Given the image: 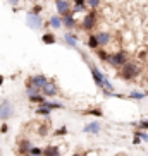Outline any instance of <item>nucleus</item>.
Instances as JSON below:
<instances>
[{
	"label": "nucleus",
	"instance_id": "31",
	"mask_svg": "<svg viewBox=\"0 0 148 156\" xmlns=\"http://www.w3.org/2000/svg\"><path fill=\"white\" fill-rule=\"evenodd\" d=\"M65 134H67V125H62V127H59L57 130H54V136H55V137H62Z\"/></svg>",
	"mask_w": 148,
	"mask_h": 156
},
{
	"label": "nucleus",
	"instance_id": "2",
	"mask_svg": "<svg viewBox=\"0 0 148 156\" xmlns=\"http://www.w3.org/2000/svg\"><path fill=\"white\" fill-rule=\"evenodd\" d=\"M139 72H141V65H139V62L129 60V62L119 70V77L124 79V81H133L134 77H138L139 76Z\"/></svg>",
	"mask_w": 148,
	"mask_h": 156
},
{
	"label": "nucleus",
	"instance_id": "7",
	"mask_svg": "<svg viewBox=\"0 0 148 156\" xmlns=\"http://www.w3.org/2000/svg\"><path fill=\"white\" fill-rule=\"evenodd\" d=\"M26 26L33 31H38V29L43 28V19L42 16H33L29 12H26Z\"/></svg>",
	"mask_w": 148,
	"mask_h": 156
},
{
	"label": "nucleus",
	"instance_id": "5",
	"mask_svg": "<svg viewBox=\"0 0 148 156\" xmlns=\"http://www.w3.org/2000/svg\"><path fill=\"white\" fill-rule=\"evenodd\" d=\"M12 115H14V103L5 98V100H2V103H0V120H2V122H7Z\"/></svg>",
	"mask_w": 148,
	"mask_h": 156
},
{
	"label": "nucleus",
	"instance_id": "17",
	"mask_svg": "<svg viewBox=\"0 0 148 156\" xmlns=\"http://www.w3.org/2000/svg\"><path fill=\"white\" fill-rule=\"evenodd\" d=\"M48 24H50L52 29H60V28H62V17H60L59 14L52 16V17L48 19Z\"/></svg>",
	"mask_w": 148,
	"mask_h": 156
},
{
	"label": "nucleus",
	"instance_id": "12",
	"mask_svg": "<svg viewBox=\"0 0 148 156\" xmlns=\"http://www.w3.org/2000/svg\"><path fill=\"white\" fill-rule=\"evenodd\" d=\"M62 28H65L67 31H72V29H76V28H78V21H76V17H74L72 14L62 17Z\"/></svg>",
	"mask_w": 148,
	"mask_h": 156
},
{
	"label": "nucleus",
	"instance_id": "10",
	"mask_svg": "<svg viewBox=\"0 0 148 156\" xmlns=\"http://www.w3.org/2000/svg\"><path fill=\"white\" fill-rule=\"evenodd\" d=\"M42 94H43L45 98H54V96H57V94H59V87H57L55 81H48V84H46V86L42 89Z\"/></svg>",
	"mask_w": 148,
	"mask_h": 156
},
{
	"label": "nucleus",
	"instance_id": "30",
	"mask_svg": "<svg viewBox=\"0 0 148 156\" xmlns=\"http://www.w3.org/2000/svg\"><path fill=\"white\" fill-rule=\"evenodd\" d=\"M100 2H102V0H86V5H88L90 10H97Z\"/></svg>",
	"mask_w": 148,
	"mask_h": 156
},
{
	"label": "nucleus",
	"instance_id": "1",
	"mask_svg": "<svg viewBox=\"0 0 148 156\" xmlns=\"http://www.w3.org/2000/svg\"><path fill=\"white\" fill-rule=\"evenodd\" d=\"M79 53H81V55H83V58L86 60V65L90 67V72H91V77H93V81H95V84H97V87H100V89H102L105 96H114V86L110 84L109 77H105V74L98 69L95 64H91L81 50H79Z\"/></svg>",
	"mask_w": 148,
	"mask_h": 156
},
{
	"label": "nucleus",
	"instance_id": "36",
	"mask_svg": "<svg viewBox=\"0 0 148 156\" xmlns=\"http://www.w3.org/2000/svg\"><path fill=\"white\" fill-rule=\"evenodd\" d=\"M74 2V5H84L86 4V0H72Z\"/></svg>",
	"mask_w": 148,
	"mask_h": 156
},
{
	"label": "nucleus",
	"instance_id": "35",
	"mask_svg": "<svg viewBox=\"0 0 148 156\" xmlns=\"http://www.w3.org/2000/svg\"><path fill=\"white\" fill-rule=\"evenodd\" d=\"M141 142H143V141H141V139H139V137H136V136H134V137H133V144H134V146H139Z\"/></svg>",
	"mask_w": 148,
	"mask_h": 156
},
{
	"label": "nucleus",
	"instance_id": "26",
	"mask_svg": "<svg viewBox=\"0 0 148 156\" xmlns=\"http://www.w3.org/2000/svg\"><path fill=\"white\" fill-rule=\"evenodd\" d=\"M36 134L40 136V137H46V136H48V125H46V124H42L40 127L36 129Z\"/></svg>",
	"mask_w": 148,
	"mask_h": 156
},
{
	"label": "nucleus",
	"instance_id": "22",
	"mask_svg": "<svg viewBox=\"0 0 148 156\" xmlns=\"http://www.w3.org/2000/svg\"><path fill=\"white\" fill-rule=\"evenodd\" d=\"M35 113H36L38 117H48V115L52 113V110H48L46 106H36V110H35Z\"/></svg>",
	"mask_w": 148,
	"mask_h": 156
},
{
	"label": "nucleus",
	"instance_id": "16",
	"mask_svg": "<svg viewBox=\"0 0 148 156\" xmlns=\"http://www.w3.org/2000/svg\"><path fill=\"white\" fill-rule=\"evenodd\" d=\"M86 45L90 46V50L97 51L98 48H100V43H98V40H97V34L90 33V34H88V41H86Z\"/></svg>",
	"mask_w": 148,
	"mask_h": 156
},
{
	"label": "nucleus",
	"instance_id": "3",
	"mask_svg": "<svg viewBox=\"0 0 148 156\" xmlns=\"http://www.w3.org/2000/svg\"><path fill=\"white\" fill-rule=\"evenodd\" d=\"M128 62H129V57H128L126 50L112 51V53H109V60H107V64L110 67H116V69H122Z\"/></svg>",
	"mask_w": 148,
	"mask_h": 156
},
{
	"label": "nucleus",
	"instance_id": "14",
	"mask_svg": "<svg viewBox=\"0 0 148 156\" xmlns=\"http://www.w3.org/2000/svg\"><path fill=\"white\" fill-rule=\"evenodd\" d=\"M97 40H98V43H100V48H103V46H107L109 43H110L112 34H110V33H107V31L97 33Z\"/></svg>",
	"mask_w": 148,
	"mask_h": 156
},
{
	"label": "nucleus",
	"instance_id": "18",
	"mask_svg": "<svg viewBox=\"0 0 148 156\" xmlns=\"http://www.w3.org/2000/svg\"><path fill=\"white\" fill-rule=\"evenodd\" d=\"M42 106H46L48 110H62V108H64V105H62L60 101H54V100H46Z\"/></svg>",
	"mask_w": 148,
	"mask_h": 156
},
{
	"label": "nucleus",
	"instance_id": "34",
	"mask_svg": "<svg viewBox=\"0 0 148 156\" xmlns=\"http://www.w3.org/2000/svg\"><path fill=\"white\" fill-rule=\"evenodd\" d=\"M7 132H9V124L4 122V124L0 125V134H7Z\"/></svg>",
	"mask_w": 148,
	"mask_h": 156
},
{
	"label": "nucleus",
	"instance_id": "8",
	"mask_svg": "<svg viewBox=\"0 0 148 156\" xmlns=\"http://www.w3.org/2000/svg\"><path fill=\"white\" fill-rule=\"evenodd\" d=\"M55 9L57 12H59L60 17H65V16L71 14V2L69 0H55Z\"/></svg>",
	"mask_w": 148,
	"mask_h": 156
},
{
	"label": "nucleus",
	"instance_id": "32",
	"mask_svg": "<svg viewBox=\"0 0 148 156\" xmlns=\"http://www.w3.org/2000/svg\"><path fill=\"white\" fill-rule=\"evenodd\" d=\"M29 156H43V147L33 146V147H31V151H29Z\"/></svg>",
	"mask_w": 148,
	"mask_h": 156
},
{
	"label": "nucleus",
	"instance_id": "28",
	"mask_svg": "<svg viewBox=\"0 0 148 156\" xmlns=\"http://www.w3.org/2000/svg\"><path fill=\"white\" fill-rule=\"evenodd\" d=\"M86 9H88V5L84 4V5H74L72 9H71V14H79V12H86Z\"/></svg>",
	"mask_w": 148,
	"mask_h": 156
},
{
	"label": "nucleus",
	"instance_id": "29",
	"mask_svg": "<svg viewBox=\"0 0 148 156\" xmlns=\"http://www.w3.org/2000/svg\"><path fill=\"white\" fill-rule=\"evenodd\" d=\"M42 10H43V5L42 4H36V5H33L31 10H28V12H29V14H33V16H40V14H42Z\"/></svg>",
	"mask_w": 148,
	"mask_h": 156
},
{
	"label": "nucleus",
	"instance_id": "20",
	"mask_svg": "<svg viewBox=\"0 0 148 156\" xmlns=\"http://www.w3.org/2000/svg\"><path fill=\"white\" fill-rule=\"evenodd\" d=\"M36 94H42V89H38L31 84H26V96L31 98V96H36Z\"/></svg>",
	"mask_w": 148,
	"mask_h": 156
},
{
	"label": "nucleus",
	"instance_id": "23",
	"mask_svg": "<svg viewBox=\"0 0 148 156\" xmlns=\"http://www.w3.org/2000/svg\"><path fill=\"white\" fill-rule=\"evenodd\" d=\"M28 100L31 101V103H36L38 106H42L43 103L46 101V98L43 96V94H36V96H31V98H28Z\"/></svg>",
	"mask_w": 148,
	"mask_h": 156
},
{
	"label": "nucleus",
	"instance_id": "6",
	"mask_svg": "<svg viewBox=\"0 0 148 156\" xmlns=\"http://www.w3.org/2000/svg\"><path fill=\"white\" fill-rule=\"evenodd\" d=\"M48 81H50V79L46 77V76H43V74H35V76H29V77L26 79V84H31V86L38 87V89H43V87L48 84Z\"/></svg>",
	"mask_w": 148,
	"mask_h": 156
},
{
	"label": "nucleus",
	"instance_id": "33",
	"mask_svg": "<svg viewBox=\"0 0 148 156\" xmlns=\"http://www.w3.org/2000/svg\"><path fill=\"white\" fill-rule=\"evenodd\" d=\"M134 125H138V129H141V130H148V120H139L138 124Z\"/></svg>",
	"mask_w": 148,
	"mask_h": 156
},
{
	"label": "nucleus",
	"instance_id": "38",
	"mask_svg": "<svg viewBox=\"0 0 148 156\" xmlns=\"http://www.w3.org/2000/svg\"><path fill=\"white\" fill-rule=\"evenodd\" d=\"M4 79H5L4 76H0V86H2V84H4Z\"/></svg>",
	"mask_w": 148,
	"mask_h": 156
},
{
	"label": "nucleus",
	"instance_id": "11",
	"mask_svg": "<svg viewBox=\"0 0 148 156\" xmlns=\"http://www.w3.org/2000/svg\"><path fill=\"white\" fill-rule=\"evenodd\" d=\"M100 130H102V124L98 122V120H93V122H88V124L83 127V132L84 134H100Z\"/></svg>",
	"mask_w": 148,
	"mask_h": 156
},
{
	"label": "nucleus",
	"instance_id": "25",
	"mask_svg": "<svg viewBox=\"0 0 148 156\" xmlns=\"http://www.w3.org/2000/svg\"><path fill=\"white\" fill-rule=\"evenodd\" d=\"M84 115H91V117H98V119H102L103 112L100 110V108H90V110L84 112Z\"/></svg>",
	"mask_w": 148,
	"mask_h": 156
},
{
	"label": "nucleus",
	"instance_id": "39",
	"mask_svg": "<svg viewBox=\"0 0 148 156\" xmlns=\"http://www.w3.org/2000/svg\"><path fill=\"white\" fill-rule=\"evenodd\" d=\"M72 156H84V154H79V153H76V154H72Z\"/></svg>",
	"mask_w": 148,
	"mask_h": 156
},
{
	"label": "nucleus",
	"instance_id": "9",
	"mask_svg": "<svg viewBox=\"0 0 148 156\" xmlns=\"http://www.w3.org/2000/svg\"><path fill=\"white\" fill-rule=\"evenodd\" d=\"M31 147H33V144H31V141L29 139H21V141L17 142V154L19 156H29V151H31Z\"/></svg>",
	"mask_w": 148,
	"mask_h": 156
},
{
	"label": "nucleus",
	"instance_id": "13",
	"mask_svg": "<svg viewBox=\"0 0 148 156\" xmlns=\"http://www.w3.org/2000/svg\"><path fill=\"white\" fill-rule=\"evenodd\" d=\"M78 41H79V38L74 34L72 31H65L64 34V43L67 46H71V48H78Z\"/></svg>",
	"mask_w": 148,
	"mask_h": 156
},
{
	"label": "nucleus",
	"instance_id": "24",
	"mask_svg": "<svg viewBox=\"0 0 148 156\" xmlns=\"http://www.w3.org/2000/svg\"><path fill=\"white\" fill-rule=\"evenodd\" d=\"M133 136H136V137H139L141 141L148 142V132H146V130H141V129H136V130L133 132Z\"/></svg>",
	"mask_w": 148,
	"mask_h": 156
},
{
	"label": "nucleus",
	"instance_id": "21",
	"mask_svg": "<svg viewBox=\"0 0 148 156\" xmlns=\"http://www.w3.org/2000/svg\"><path fill=\"white\" fill-rule=\"evenodd\" d=\"M146 96H148V93H145V91H131L128 98H131V100H143Z\"/></svg>",
	"mask_w": 148,
	"mask_h": 156
},
{
	"label": "nucleus",
	"instance_id": "27",
	"mask_svg": "<svg viewBox=\"0 0 148 156\" xmlns=\"http://www.w3.org/2000/svg\"><path fill=\"white\" fill-rule=\"evenodd\" d=\"M95 53H97V57H98L100 60H102V62H107V60H109V51L103 50V48H98V50L95 51Z\"/></svg>",
	"mask_w": 148,
	"mask_h": 156
},
{
	"label": "nucleus",
	"instance_id": "19",
	"mask_svg": "<svg viewBox=\"0 0 148 156\" xmlns=\"http://www.w3.org/2000/svg\"><path fill=\"white\" fill-rule=\"evenodd\" d=\"M42 41L45 43V45H55V43H57V38H55V34H54V33L46 31L45 34L42 36Z\"/></svg>",
	"mask_w": 148,
	"mask_h": 156
},
{
	"label": "nucleus",
	"instance_id": "37",
	"mask_svg": "<svg viewBox=\"0 0 148 156\" xmlns=\"http://www.w3.org/2000/svg\"><path fill=\"white\" fill-rule=\"evenodd\" d=\"M7 2H9L12 7H17V4H19V0H7Z\"/></svg>",
	"mask_w": 148,
	"mask_h": 156
},
{
	"label": "nucleus",
	"instance_id": "15",
	"mask_svg": "<svg viewBox=\"0 0 148 156\" xmlns=\"http://www.w3.org/2000/svg\"><path fill=\"white\" fill-rule=\"evenodd\" d=\"M43 156H60V147L57 144H50L43 149Z\"/></svg>",
	"mask_w": 148,
	"mask_h": 156
},
{
	"label": "nucleus",
	"instance_id": "4",
	"mask_svg": "<svg viewBox=\"0 0 148 156\" xmlns=\"http://www.w3.org/2000/svg\"><path fill=\"white\" fill-rule=\"evenodd\" d=\"M97 24H98V12L97 10H90V12H86V16L81 21V29L86 33H91L97 28Z\"/></svg>",
	"mask_w": 148,
	"mask_h": 156
}]
</instances>
